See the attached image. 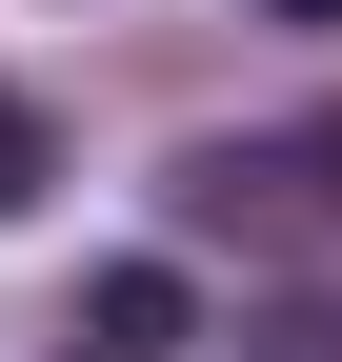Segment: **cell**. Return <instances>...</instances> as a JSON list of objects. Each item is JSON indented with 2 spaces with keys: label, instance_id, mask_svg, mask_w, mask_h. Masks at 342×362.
Returning a JSON list of instances; mask_svg holds the SVG:
<instances>
[{
  "label": "cell",
  "instance_id": "cell-4",
  "mask_svg": "<svg viewBox=\"0 0 342 362\" xmlns=\"http://www.w3.org/2000/svg\"><path fill=\"white\" fill-rule=\"evenodd\" d=\"M40 181H61V121H40V101H20V81H0V221H20V202H40Z\"/></svg>",
  "mask_w": 342,
  "mask_h": 362
},
{
  "label": "cell",
  "instance_id": "cell-1",
  "mask_svg": "<svg viewBox=\"0 0 342 362\" xmlns=\"http://www.w3.org/2000/svg\"><path fill=\"white\" fill-rule=\"evenodd\" d=\"M161 221H182V242H242V262H322L342 242V121L182 141V161H161Z\"/></svg>",
  "mask_w": 342,
  "mask_h": 362
},
{
  "label": "cell",
  "instance_id": "cell-2",
  "mask_svg": "<svg viewBox=\"0 0 342 362\" xmlns=\"http://www.w3.org/2000/svg\"><path fill=\"white\" fill-rule=\"evenodd\" d=\"M182 342H201V282H182V262H161V242L81 282V362H182Z\"/></svg>",
  "mask_w": 342,
  "mask_h": 362
},
{
  "label": "cell",
  "instance_id": "cell-3",
  "mask_svg": "<svg viewBox=\"0 0 342 362\" xmlns=\"http://www.w3.org/2000/svg\"><path fill=\"white\" fill-rule=\"evenodd\" d=\"M242 362H342V282H282V302H242Z\"/></svg>",
  "mask_w": 342,
  "mask_h": 362
},
{
  "label": "cell",
  "instance_id": "cell-5",
  "mask_svg": "<svg viewBox=\"0 0 342 362\" xmlns=\"http://www.w3.org/2000/svg\"><path fill=\"white\" fill-rule=\"evenodd\" d=\"M262 21H302V40H322V21H342V0H262Z\"/></svg>",
  "mask_w": 342,
  "mask_h": 362
}]
</instances>
